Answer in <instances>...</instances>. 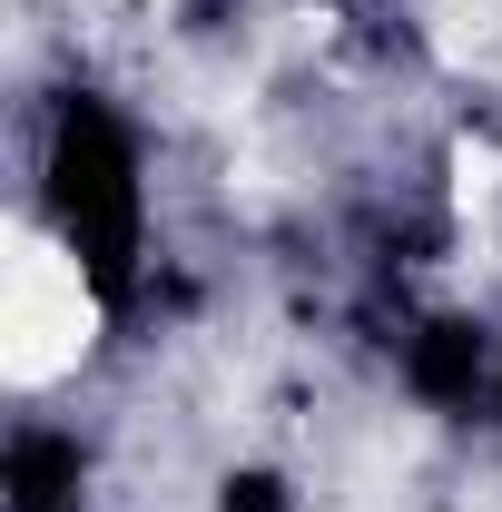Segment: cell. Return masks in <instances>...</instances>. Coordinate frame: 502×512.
<instances>
[{"label": "cell", "instance_id": "6da1fadb", "mask_svg": "<svg viewBox=\"0 0 502 512\" xmlns=\"http://www.w3.org/2000/svg\"><path fill=\"white\" fill-rule=\"evenodd\" d=\"M50 217H60L69 256L89 266V286L119 306L138 276V237H148V188H138V148L99 99H60L50 128Z\"/></svg>", "mask_w": 502, "mask_h": 512}, {"label": "cell", "instance_id": "7a4b0ae2", "mask_svg": "<svg viewBox=\"0 0 502 512\" xmlns=\"http://www.w3.org/2000/svg\"><path fill=\"white\" fill-rule=\"evenodd\" d=\"M483 325H463V316H443L414 335V355H404V375H414V394H434V404H473V384H483Z\"/></svg>", "mask_w": 502, "mask_h": 512}, {"label": "cell", "instance_id": "3957f363", "mask_svg": "<svg viewBox=\"0 0 502 512\" xmlns=\"http://www.w3.org/2000/svg\"><path fill=\"white\" fill-rule=\"evenodd\" d=\"M10 503L20 512H69L79 503V444L69 434H20L10 444Z\"/></svg>", "mask_w": 502, "mask_h": 512}, {"label": "cell", "instance_id": "277c9868", "mask_svg": "<svg viewBox=\"0 0 502 512\" xmlns=\"http://www.w3.org/2000/svg\"><path fill=\"white\" fill-rule=\"evenodd\" d=\"M217 512H276V483L247 473V483H227V503H217Z\"/></svg>", "mask_w": 502, "mask_h": 512}]
</instances>
